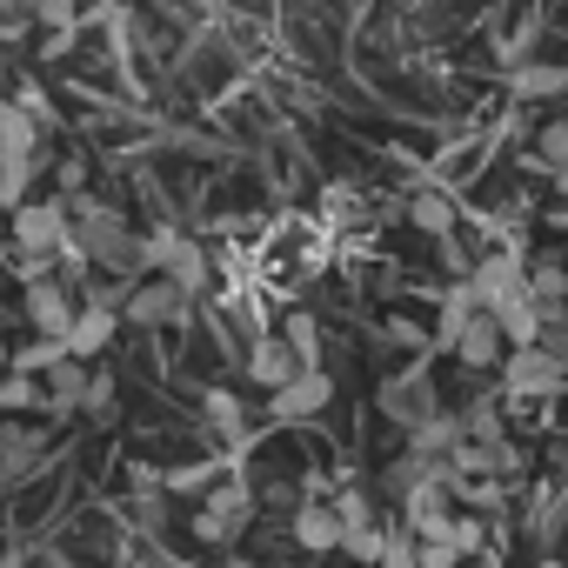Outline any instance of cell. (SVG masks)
Here are the masks:
<instances>
[{"mask_svg": "<svg viewBox=\"0 0 568 568\" xmlns=\"http://www.w3.org/2000/svg\"><path fill=\"white\" fill-rule=\"evenodd\" d=\"M81 408H88V415H114V382H108V375H94V382H88V402H81Z\"/></svg>", "mask_w": 568, "mask_h": 568, "instance_id": "25", "label": "cell"}, {"mask_svg": "<svg viewBox=\"0 0 568 568\" xmlns=\"http://www.w3.org/2000/svg\"><path fill=\"white\" fill-rule=\"evenodd\" d=\"M495 322H501V335H508L515 348H535V342H541V308H535L528 295L501 302V308H495Z\"/></svg>", "mask_w": 568, "mask_h": 568, "instance_id": "16", "label": "cell"}, {"mask_svg": "<svg viewBox=\"0 0 568 568\" xmlns=\"http://www.w3.org/2000/svg\"><path fill=\"white\" fill-rule=\"evenodd\" d=\"M207 422H214L221 435H234V428H241V408H234V395H221V388H214V395H207Z\"/></svg>", "mask_w": 568, "mask_h": 568, "instance_id": "23", "label": "cell"}, {"mask_svg": "<svg viewBox=\"0 0 568 568\" xmlns=\"http://www.w3.org/2000/svg\"><path fill=\"white\" fill-rule=\"evenodd\" d=\"M295 541H302L308 555H322V548H342V515H335V508H322V501H308V508L295 515Z\"/></svg>", "mask_w": 568, "mask_h": 568, "instance_id": "14", "label": "cell"}, {"mask_svg": "<svg viewBox=\"0 0 568 568\" xmlns=\"http://www.w3.org/2000/svg\"><path fill=\"white\" fill-rule=\"evenodd\" d=\"M561 362H548L541 348H515L508 355V395H555L561 388Z\"/></svg>", "mask_w": 568, "mask_h": 568, "instance_id": "9", "label": "cell"}, {"mask_svg": "<svg viewBox=\"0 0 568 568\" xmlns=\"http://www.w3.org/2000/svg\"><path fill=\"white\" fill-rule=\"evenodd\" d=\"M382 568H422V561H415V541H388V548H382Z\"/></svg>", "mask_w": 568, "mask_h": 568, "instance_id": "26", "label": "cell"}, {"mask_svg": "<svg viewBox=\"0 0 568 568\" xmlns=\"http://www.w3.org/2000/svg\"><path fill=\"white\" fill-rule=\"evenodd\" d=\"M21 8H28L34 21H48V28H68V21H74V0H21Z\"/></svg>", "mask_w": 568, "mask_h": 568, "instance_id": "22", "label": "cell"}, {"mask_svg": "<svg viewBox=\"0 0 568 568\" xmlns=\"http://www.w3.org/2000/svg\"><path fill=\"white\" fill-rule=\"evenodd\" d=\"M34 455H41V435H28V428H8V435H0V475H28L34 468Z\"/></svg>", "mask_w": 568, "mask_h": 568, "instance_id": "20", "label": "cell"}, {"mask_svg": "<svg viewBox=\"0 0 568 568\" xmlns=\"http://www.w3.org/2000/svg\"><path fill=\"white\" fill-rule=\"evenodd\" d=\"M541 568H561V561H541Z\"/></svg>", "mask_w": 568, "mask_h": 568, "instance_id": "28", "label": "cell"}, {"mask_svg": "<svg viewBox=\"0 0 568 568\" xmlns=\"http://www.w3.org/2000/svg\"><path fill=\"white\" fill-rule=\"evenodd\" d=\"M128 322L134 328H174L187 322V288H174V281H134V295H128Z\"/></svg>", "mask_w": 568, "mask_h": 568, "instance_id": "4", "label": "cell"}, {"mask_svg": "<svg viewBox=\"0 0 568 568\" xmlns=\"http://www.w3.org/2000/svg\"><path fill=\"white\" fill-rule=\"evenodd\" d=\"M108 342H114V308L88 302V308L74 315V328H68V355H74V362H88V355H101Z\"/></svg>", "mask_w": 568, "mask_h": 568, "instance_id": "13", "label": "cell"}, {"mask_svg": "<svg viewBox=\"0 0 568 568\" xmlns=\"http://www.w3.org/2000/svg\"><path fill=\"white\" fill-rule=\"evenodd\" d=\"M34 148H41V121L28 108H14V101H0V154H28L34 161Z\"/></svg>", "mask_w": 568, "mask_h": 568, "instance_id": "15", "label": "cell"}, {"mask_svg": "<svg viewBox=\"0 0 568 568\" xmlns=\"http://www.w3.org/2000/svg\"><path fill=\"white\" fill-rule=\"evenodd\" d=\"M48 388H54V408H81V402H88V368H81L74 355H61V362L48 368Z\"/></svg>", "mask_w": 568, "mask_h": 568, "instance_id": "19", "label": "cell"}, {"mask_svg": "<svg viewBox=\"0 0 568 568\" xmlns=\"http://www.w3.org/2000/svg\"><path fill=\"white\" fill-rule=\"evenodd\" d=\"M141 267H168V281H174V288H187V295L207 281V254L194 241H181L174 227H161V234L141 241Z\"/></svg>", "mask_w": 568, "mask_h": 568, "instance_id": "3", "label": "cell"}, {"mask_svg": "<svg viewBox=\"0 0 568 568\" xmlns=\"http://www.w3.org/2000/svg\"><path fill=\"white\" fill-rule=\"evenodd\" d=\"M468 288H475V295H481V308L495 315L501 302H515V295L528 288V267H521L515 254H488V261H481V267L468 274Z\"/></svg>", "mask_w": 568, "mask_h": 568, "instance_id": "7", "label": "cell"}, {"mask_svg": "<svg viewBox=\"0 0 568 568\" xmlns=\"http://www.w3.org/2000/svg\"><path fill=\"white\" fill-rule=\"evenodd\" d=\"M302 368H308V362H302V348H295L288 335H261V342L247 348V382H261V388H288Z\"/></svg>", "mask_w": 568, "mask_h": 568, "instance_id": "5", "label": "cell"}, {"mask_svg": "<svg viewBox=\"0 0 568 568\" xmlns=\"http://www.w3.org/2000/svg\"><path fill=\"white\" fill-rule=\"evenodd\" d=\"M328 402H335V382H328L322 368H302V375H295L288 388H274V415H281V422H302V415H322Z\"/></svg>", "mask_w": 568, "mask_h": 568, "instance_id": "8", "label": "cell"}, {"mask_svg": "<svg viewBox=\"0 0 568 568\" xmlns=\"http://www.w3.org/2000/svg\"><path fill=\"white\" fill-rule=\"evenodd\" d=\"M501 348H508V335H501V322L481 308L462 335H455V355H462V368H495L501 362Z\"/></svg>", "mask_w": 568, "mask_h": 568, "instance_id": "10", "label": "cell"}, {"mask_svg": "<svg viewBox=\"0 0 568 568\" xmlns=\"http://www.w3.org/2000/svg\"><path fill=\"white\" fill-rule=\"evenodd\" d=\"M247 515H254L247 488H221V495H214V501H207V508L194 515V535H201V541H227V535H234V528H241Z\"/></svg>", "mask_w": 568, "mask_h": 568, "instance_id": "12", "label": "cell"}, {"mask_svg": "<svg viewBox=\"0 0 568 568\" xmlns=\"http://www.w3.org/2000/svg\"><path fill=\"white\" fill-rule=\"evenodd\" d=\"M408 221H415L422 234H435V241H442V234L455 227V207H448V194H435V187H428V194H408Z\"/></svg>", "mask_w": 568, "mask_h": 568, "instance_id": "18", "label": "cell"}, {"mask_svg": "<svg viewBox=\"0 0 568 568\" xmlns=\"http://www.w3.org/2000/svg\"><path fill=\"white\" fill-rule=\"evenodd\" d=\"M475 315H481V295L468 288V281H462V288H448V302H442V348H455V335H462Z\"/></svg>", "mask_w": 568, "mask_h": 568, "instance_id": "17", "label": "cell"}, {"mask_svg": "<svg viewBox=\"0 0 568 568\" xmlns=\"http://www.w3.org/2000/svg\"><path fill=\"white\" fill-rule=\"evenodd\" d=\"M535 348H541L548 362H561V368H568V315H561V322H541V342H535Z\"/></svg>", "mask_w": 568, "mask_h": 568, "instance_id": "21", "label": "cell"}, {"mask_svg": "<svg viewBox=\"0 0 568 568\" xmlns=\"http://www.w3.org/2000/svg\"><path fill=\"white\" fill-rule=\"evenodd\" d=\"M74 261H101L114 274H141V234L108 207V201H81L74 207V234H68Z\"/></svg>", "mask_w": 568, "mask_h": 568, "instance_id": "1", "label": "cell"}, {"mask_svg": "<svg viewBox=\"0 0 568 568\" xmlns=\"http://www.w3.org/2000/svg\"><path fill=\"white\" fill-rule=\"evenodd\" d=\"M382 408H388L395 422H408V428L435 422V388H428V375H402V382H388V388H382Z\"/></svg>", "mask_w": 568, "mask_h": 568, "instance_id": "11", "label": "cell"}, {"mask_svg": "<svg viewBox=\"0 0 568 568\" xmlns=\"http://www.w3.org/2000/svg\"><path fill=\"white\" fill-rule=\"evenodd\" d=\"M68 207L61 201H21L14 207V241H21V254L41 267V261H54L61 247H68Z\"/></svg>", "mask_w": 568, "mask_h": 568, "instance_id": "2", "label": "cell"}, {"mask_svg": "<svg viewBox=\"0 0 568 568\" xmlns=\"http://www.w3.org/2000/svg\"><path fill=\"white\" fill-rule=\"evenodd\" d=\"M74 315H81V308L68 302V288H61V281H41V274L28 281V322H34V328H41L48 342H68Z\"/></svg>", "mask_w": 568, "mask_h": 568, "instance_id": "6", "label": "cell"}, {"mask_svg": "<svg viewBox=\"0 0 568 568\" xmlns=\"http://www.w3.org/2000/svg\"><path fill=\"white\" fill-rule=\"evenodd\" d=\"M0 187H8V154H0Z\"/></svg>", "mask_w": 568, "mask_h": 568, "instance_id": "27", "label": "cell"}, {"mask_svg": "<svg viewBox=\"0 0 568 568\" xmlns=\"http://www.w3.org/2000/svg\"><path fill=\"white\" fill-rule=\"evenodd\" d=\"M415 561H422V568H455L462 555H455V548H448L442 535H422V548H415Z\"/></svg>", "mask_w": 568, "mask_h": 568, "instance_id": "24", "label": "cell"}]
</instances>
